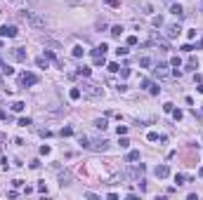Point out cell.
<instances>
[{"instance_id":"cell-42","label":"cell","mask_w":203,"mask_h":200,"mask_svg":"<svg viewBox=\"0 0 203 200\" xmlns=\"http://www.w3.org/2000/svg\"><path fill=\"white\" fill-rule=\"evenodd\" d=\"M0 139H3V132H0Z\"/></svg>"},{"instance_id":"cell-29","label":"cell","mask_w":203,"mask_h":200,"mask_svg":"<svg viewBox=\"0 0 203 200\" xmlns=\"http://www.w3.org/2000/svg\"><path fill=\"white\" fill-rule=\"evenodd\" d=\"M139 40H137V35H130V38H127V45H130V47H135Z\"/></svg>"},{"instance_id":"cell-36","label":"cell","mask_w":203,"mask_h":200,"mask_svg":"<svg viewBox=\"0 0 203 200\" xmlns=\"http://www.w3.org/2000/svg\"><path fill=\"white\" fill-rule=\"evenodd\" d=\"M40 155H50V146H40Z\"/></svg>"},{"instance_id":"cell-28","label":"cell","mask_w":203,"mask_h":200,"mask_svg":"<svg viewBox=\"0 0 203 200\" xmlns=\"http://www.w3.org/2000/svg\"><path fill=\"white\" fill-rule=\"evenodd\" d=\"M175 181H177V186H182V184H187V179H184L182 174H175Z\"/></svg>"},{"instance_id":"cell-7","label":"cell","mask_w":203,"mask_h":200,"mask_svg":"<svg viewBox=\"0 0 203 200\" xmlns=\"http://www.w3.org/2000/svg\"><path fill=\"white\" fill-rule=\"evenodd\" d=\"M165 33H168V38H177V35L182 33V28H179V24H170L168 28H165Z\"/></svg>"},{"instance_id":"cell-25","label":"cell","mask_w":203,"mask_h":200,"mask_svg":"<svg viewBox=\"0 0 203 200\" xmlns=\"http://www.w3.org/2000/svg\"><path fill=\"white\" fill-rule=\"evenodd\" d=\"M95 66H104V54H97L95 57Z\"/></svg>"},{"instance_id":"cell-18","label":"cell","mask_w":203,"mask_h":200,"mask_svg":"<svg viewBox=\"0 0 203 200\" xmlns=\"http://www.w3.org/2000/svg\"><path fill=\"white\" fill-rule=\"evenodd\" d=\"M90 73H92V71H90L87 66H80V68H78V76H85V78H87Z\"/></svg>"},{"instance_id":"cell-9","label":"cell","mask_w":203,"mask_h":200,"mask_svg":"<svg viewBox=\"0 0 203 200\" xmlns=\"http://www.w3.org/2000/svg\"><path fill=\"white\" fill-rule=\"evenodd\" d=\"M35 82H38V78H35L33 73H24L21 76V85H35Z\"/></svg>"},{"instance_id":"cell-6","label":"cell","mask_w":203,"mask_h":200,"mask_svg":"<svg viewBox=\"0 0 203 200\" xmlns=\"http://www.w3.org/2000/svg\"><path fill=\"white\" fill-rule=\"evenodd\" d=\"M154 174H156L158 179H165V177H168V174H170V167H168V165H156V170H154Z\"/></svg>"},{"instance_id":"cell-13","label":"cell","mask_w":203,"mask_h":200,"mask_svg":"<svg viewBox=\"0 0 203 200\" xmlns=\"http://www.w3.org/2000/svg\"><path fill=\"white\" fill-rule=\"evenodd\" d=\"M139 160V151H130L127 153V162H137Z\"/></svg>"},{"instance_id":"cell-16","label":"cell","mask_w":203,"mask_h":200,"mask_svg":"<svg viewBox=\"0 0 203 200\" xmlns=\"http://www.w3.org/2000/svg\"><path fill=\"white\" fill-rule=\"evenodd\" d=\"M139 66H142V68H149V66H151V59H149V57H142V59H139Z\"/></svg>"},{"instance_id":"cell-4","label":"cell","mask_w":203,"mask_h":200,"mask_svg":"<svg viewBox=\"0 0 203 200\" xmlns=\"http://www.w3.org/2000/svg\"><path fill=\"white\" fill-rule=\"evenodd\" d=\"M170 71H168V64H163V61H158L156 66H154V76H158V78H165Z\"/></svg>"},{"instance_id":"cell-1","label":"cell","mask_w":203,"mask_h":200,"mask_svg":"<svg viewBox=\"0 0 203 200\" xmlns=\"http://www.w3.org/2000/svg\"><path fill=\"white\" fill-rule=\"evenodd\" d=\"M78 141H80L83 148H92V151H104V148H106V139H95V141H90L85 134H80Z\"/></svg>"},{"instance_id":"cell-26","label":"cell","mask_w":203,"mask_h":200,"mask_svg":"<svg viewBox=\"0 0 203 200\" xmlns=\"http://www.w3.org/2000/svg\"><path fill=\"white\" fill-rule=\"evenodd\" d=\"M31 125V118H19V127H28Z\"/></svg>"},{"instance_id":"cell-24","label":"cell","mask_w":203,"mask_h":200,"mask_svg":"<svg viewBox=\"0 0 203 200\" xmlns=\"http://www.w3.org/2000/svg\"><path fill=\"white\" fill-rule=\"evenodd\" d=\"M73 134V127H62V137H71Z\"/></svg>"},{"instance_id":"cell-39","label":"cell","mask_w":203,"mask_h":200,"mask_svg":"<svg viewBox=\"0 0 203 200\" xmlns=\"http://www.w3.org/2000/svg\"><path fill=\"white\" fill-rule=\"evenodd\" d=\"M5 118H7V113H5V111H0V120H5Z\"/></svg>"},{"instance_id":"cell-11","label":"cell","mask_w":203,"mask_h":200,"mask_svg":"<svg viewBox=\"0 0 203 200\" xmlns=\"http://www.w3.org/2000/svg\"><path fill=\"white\" fill-rule=\"evenodd\" d=\"M24 108H26V104H24V101H14V104H12V111H14V113H21Z\"/></svg>"},{"instance_id":"cell-22","label":"cell","mask_w":203,"mask_h":200,"mask_svg":"<svg viewBox=\"0 0 203 200\" xmlns=\"http://www.w3.org/2000/svg\"><path fill=\"white\" fill-rule=\"evenodd\" d=\"M149 92H151V94H158V92H161V87L154 85V82H149Z\"/></svg>"},{"instance_id":"cell-8","label":"cell","mask_w":203,"mask_h":200,"mask_svg":"<svg viewBox=\"0 0 203 200\" xmlns=\"http://www.w3.org/2000/svg\"><path fill=\"white\" fill-rule=\"evenodd\" d=\"M83 87H85V92H87L90 97H99V94H102V89H99L97 85H92V82H90V85H83Z\"/></svg>"},{"instance_id":"cell-17","label":"cell","mask_w":203,"mask_h":200,"mask_svg":"<svg viewBox=\"0 0 203 200\" xmlns=\"http://www.w3.org/2000/svg\"><path fill=\"white\" fill-rule=\"evenodd\" d=\"M170 66H173V68H179V66H182V59H179V57H173V59H170Z\"/></svg>"},{"instance_id":"cell-41","label":"cell","mask_w":203,"mask_h":200,"mask_svg":"<svg viewBox=\"0 0 203 200\" xmlns=\"http://www.w3.org/2000/svg\"><path fill=\"white\" fill-rule=\"evenodd\" d=\"M198 177H203V167H201V170H198Z\"/></svg>"},{"instance_id":"cell-10","label":"cell","mask_w":203,"mask_h":200,"mask_svg":"<svg viewBox=\"0 0 203 200\" xmlns=\"http://www.w3.org/2000/svg\"><path fill=\"white\" fill-rule=\"evenodd\" d=\"M170 14H175V16H177V19H179V16L184 14V10H182V5H177V3H175V5L170 7Z\"/></svg>"},{"instance_id":"cell-38","label":"cell","mask_w":203,"mask_h":200,"mask_svg":"<svg viewBox=\"0 0 203 200\" xmlns=\"http://www.w3.org/2000/svg\"><path fill=\"white\" fill-rule=\"evenodd\" d=\"M154 26H163V19H161V16H154Z\"/></svg>"},{"instance_id":"cell-40","label":"cell","mask_w":203,"mask_h":200,"mask_svg":"<svg viewBox=\"0 0 203 200\" xmlns=\"http://www.w3.org/2000/svg\"><path fill=\"white\" fill-rule=\"evenodd\" d=\"M196 89H198V92H201V94H203V85H198V87H196Z\"/></svg>"},{"instance_id":"cell-20","label":"cell","mask_w":203,"mask_h":200,"mask_svg":"<svg viewBox=\"0 0 203 200\" xmlns=\"http://www.w3.org/2000/svg\"><path fill=\"white\" fill-rule=\"evenodd\" d=\"M121 33H123V26H114V28H111V35H114V38H118Z\"/></svg>"},{"instance_id":"cell-5","label":"cell","mask_w":203,"mask_h":200,"mask_svg":"<svg viewBox=\"0 0 203 200\" xmlns=\"http://www.w3.org/2000/svg\"><path fill=\"white\" fill-rule=\"evenodd\" d=\"M12 57H14L17 61H26V59H28V54L24 52V47H14V49H12Z\"/></svg>"},{"instance_id":"cell-35","label":"cell","mask_w":203,"mask_h":200,"mask_svg":"<svg viewBox=\"0 0 203 200\" xmlns=\"http://www.w3.org/2000/svg\"><path fill=\"white\" fill-rule=\"evenodd\" d=\"M163 111H165V113H173V104H170V101L163 104Z\"/></svg>"},{"instance_id":"cell-32","label":"cell","mask_w":203,"mask_h":200,"mask_svg":"<svg viewBox=\"0 0 203 200\" xmlns=\"http://www.w3.org/2000/svg\"><path fill=\"white\" fill-rule=\"evenodd\" d=\"M106 5H111V7H121V0H104Z\"/></svg>"},{"instance_id":"cell-23","label":"cell","mask_w":203,"mask_h":200,"mask_svg":"<svg viewBox=\"0 0 203 200\" xmlns=\"http://www.w3.org/2000/svg\"><path fill=\"white\" fill-rule=\"evenodd\" d=\"M116 132H118V137H123V134H127V127H125V125H118Z\"/></svg>"},{"instance_id":"cell-30","label":"cell","mask_w":203,"mask_h":200,"mask_svg":"<svg viewBox=\"0 0 203 200\" xmlns=\"http://www.w3.org/2000/svg\"><path fill=\"white\" fill-rule=\"evenodd\" d=\"M3 73H5V76H12V73H14V68H12V66H7V64H5V66H3Z\"/></svg>"},{"instance_id":"cell-12","label":"cell","mask_w":203,"mask_h":200,"mask_svg":"<svg viewBox=\"0 0 203 200\" xmlns=\"http://www.w3.org/2000/svg\"><path fill=\"white\" fill-rule=\"evenodd\" d=\"M71 54H73V57H76V59H80V57H83V54H85V49H83V45H76V47H73V52H71Z\"/></svg>"},{"instance_id":"cell-27","label":"cell","mask_w":203,"mask_h":200,"mask_svg":"<svg viewBox=\"0 0 203 200\" xmlns=\"http://www.w3.org/2000/svg\"><path fill=\"white\" fill-rule=\"evenodd\" d=\"M118 144H121V148H127V146H130V141H127V139H125V134L121 137V141H118Z\"/></svg>"},{"instance_id":"cell-15","label":"cell","mask_w":203,"mask_h":200,"mask_svg":"<svg viewBox=\"0 0 203 200\" xmlns=\"http://www.w3.org/2000/svg\"><path fill=\"white\" fill-rule=\"evenodd\" d=\"M35 64H38L40 68H47V66H50V61H47L45 57H38V59H35Z\"/></svg>"},{"instance_id":"cell-21","label":"cell","mask_w":203,"mask_h":200,"mask_svg":"<svg viewBox=\"0 0 203 200\" xmlns=\"http://www.w3.org/2000/svg\"><path fill=\"white\" fill-rule=\"evenodd\" d=\"M106 68H109V71H111V73H116V71H121V66H118L116 61H111V64H109Z\"/></svg>"},{"instance_id":"cell-34","label":"cell","mask_w":203,"mask_h":200,"mask_svg":"<svg viewBox=\"0 0 203 200\" xmlns=\"http://www.w3.org/2000/svg\"><path fill=\"white\" fill-rule=\"evenodd\" d=\"M182 115H184L182 111H175V108H173V118H175V120H182Z\"/></svg>"},{"instance_id":"cell-33","label":"cell","mask_w":203,"mask_h":200,"mask_svg":"<svg viewBox=\"0 0 203 200\" xmlns=\"http://www.w3.org/2000/svg\"><path fill=\"white\" fill-rule=\"evenodd\" d=\"M116 54H118V57H125V54H127V47H118Z\"/></svg>"},{"instance_id":"cell-37","label":"cell","mask_w":203,"mask_h":200,"mask_svg":"<svg viewBox=\"0 0 203 200\" xmlns=\"http://www.w3.org/2000/svg\"><path fill=\"white\" fill-rule=\"evenodd\" d=\"M130 76V68H121V78H127Z\"/></svg>"},{"instance_id":"cell-2","label":"cell","mask_w":203,"mask_h":200,"mask_svg":"<svg viewBox=\"0 0 203 200\" xmlns=\"http://www.w3.org/2000/svg\"><path fill=\"white\" fill-rule=\"evenodd\" d=\"M21 19H24V21H28V24H33L35 28L45 26V19H40V16H35L33 12H21Z\"/></svg>"},{"instance_id":"cell-14","label":"cell","mask_w":203,"mask_h":200,"mask_svg":"<svg viewBox=\"0 0 203 200\" xmlns=\"http://www.w3.org/2000/svg\"><path fill=\"white\" fill-rule=\"evenodd\" d=\"M69 97H71L73 101H76V99H80V89H78V87H71V92H69Z\"/></svg>"},{"instance_id":"cell-3","label":"cell","mask_w":203,"mask_h":200,"mask_svg":"<svg viewBox=\"0 0 203 200\" xmlns=\"http://www.w3.org/2000/svg\"><path fill=\"white\" fill-rule=\"evenodd\" d=\"M17 33H19V31H17V26H0V35H3V38H17Z\"/></svg>"},{"instance_id":"cell-19","label":"cell","mask_w":203,"mask_h":200,"mask_svg":"<svg viewBox=\"0 0 203 200\" xmlns=\"http://www.w3.org/2000/svg\"><path fill=\"white\" fill-rule=\"evenodd\" d=\"M95 127H97V130H106V120H104V118H99V120L95 122Z\"/></svg>"},{"instance_id":"cell-31","label":"cell","mask_w":203,"mask_h":200,"mask_svg":"<svg viewBox=\"0 0 203 200\" xmlns=\"http://www.w3.org/2000/svg\"><path fill=\"white\" fill-rule=\"evenodd\" d=\"M146 139H149V141H158V139H161V137H158V134H156V132H149V134H146Z\"/></svg>"}]
</instances>
